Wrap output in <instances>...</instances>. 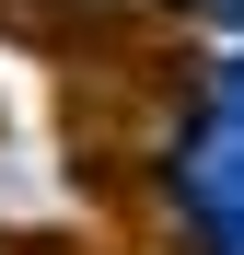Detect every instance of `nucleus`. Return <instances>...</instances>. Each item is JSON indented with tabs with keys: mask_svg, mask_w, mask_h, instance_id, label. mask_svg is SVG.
<instances>
[{
	"mask_svg": "<svg viewBox=\"0 0 244 255\" xmlns=\"http://www.w3.org/2000/svg\"><path fill=\"white\" fill-rule=\"evenodd\" d=\"M221 12H244V0H221Z\"/></svg>",
	"mask_w": 244,
	"mask_h": 255,
	"instance_id": "nucleus-2",
	"label": "nucleus"
},
{
	"mask_svg": "<svg viewBox=\"0 0 244 255\" xmlns=\"http://www.w3.org/2000/svg\"><path fill=\"white\" fill-rule=\"evenodd\" d=\"M221 128H244V58L221 70Z\"/></svg>",
	"mask_w": 244,
	"mask_h": 255,
	"instance_id": "nucleus-1",
	"label": "nucleus"
}]
</instances>
